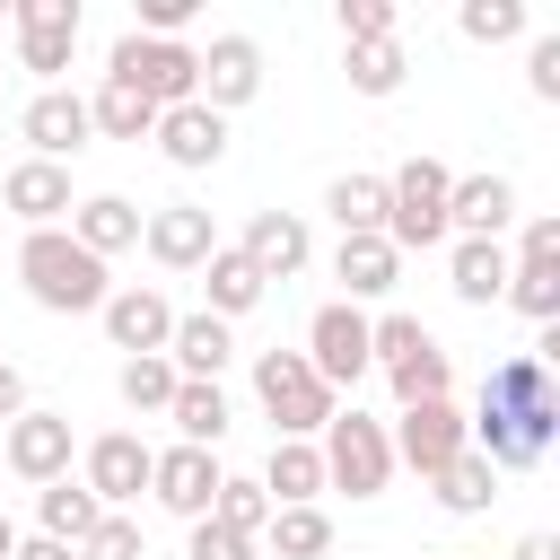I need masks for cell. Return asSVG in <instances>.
<instances>
[{
  "label": "cell",
  "instance_id": "obj_30",
  "mask_svg": "<svg viewBox=\"0 0 560 560\" xmlns=\"http://www.w3.org/2000/svg\"><path fill=\"white\" fill-rule=\"evenodd\" d=\"M166 420L184 429V446H219V438H228V394H219V385H175Z\"/></svg>",
  "mask_w": 560,
  "mask_h": 560
},
{
  "label": "cell",
  "instance_id": "obj_32",
  "mask_svg": "<svg viewBox=\"0 0 560 560\" xmlns=\"http://www.w3.org/2000/svg\"><path fill=\"white\" fill-rule=\"evenodd\" d=\"M262 534H271L280 560H324V551H332V516H324V508H271Z\"/></svg>",
  "mask_w": 560,
  "mask_h": 560
},
{
  "label": "cell",
  "instance_id": "obj_45",
  "mask_svg": "<svg viewBox=\"0 0 560 560\" xmlns=\"http://www.w3.org/2000/svg\"><path fill=\"white\" fill-rule=\"evenodd\" d=\"M18 411H26V376L0 359V420H18Z\"/></svg>",
  "mask_w": 560,
  "mask_h": 560
},
{
  "label": "cell",
  "instance_id": "obj_23",
  "mask_svg": "<svg viewBox=\"0 0 560 560\" xmlns=\"http://www.w3.org/2000/svg\"><path fill=\"white\" fill-rule=\"evenodd\" d=\"M394 271H402V254H394L385 236H341V254H332L341 306H359V298H385V289H394Z\"/></svg>",
  "mask_w": 560,
  "mask_h": 560
},
{
  "label": "cell",
  "instance_id": "obj_42",
  "mask_svg": "<svg viewBox=\"0 0 560 560\" xmlns=\"http://www.w3.org/2000/svg\"><path fill=\"white\" fill-rule=\"evenodd\" d=\"M184 560H254V542H245V534H228V525H210V516H201V525H192V551H184Z\"/></svg>",
  "mask_w": 560,
  "mask_h": 560
},
{
  "label": "cell",
  "instance_id": "obj_16",
  "mask_svg": "<svg viewBox=\"0 0 560 560\" xmlns=\"http://www.w3.org/2000/svg\"><path fill=\"white\" fill-rule=\"evenodd\" d=\"M18 131L35 140V158H44V166H61V158H79V149H88V131H96V122H88V96L44 88V96L26 105V122H18Z\"/></svg>",
  "mask_w": 560,
  "mask_h": 560
},
{
  "label": "cell",
  "instance_id": "obj_33",
  "mask_svg": "<svg viewBox=\"0 0 560 560\" xmlns=\"http://www.w3.org/2000/svg\"><path fill=\"white\" fill-rule=\"evenodd\" d=\"M385 385H394V411H411V402H446L455 376H446V350L429 341V350H411L402 368H385Z\"/></svg>",
  "mask_w": 560,
  "mask_h": 560
},
{
  "label": "cell",
  "instance_id": "obj_9",
  "mask_svg": "<svg viewBox=\"0 0 560 560\" xmlns=\"http://www.w3.org/2000/svg\"><path fill=\"white\" fill-rule=\"evenodd\" d=\"M219 455L210 446H166V455H149V499L166 508V516H184V525H201L210 516V499H219Z\"/></svg>",
  "mask_w": 560,
  "mask_h": 560
},
{
  "label": "cell",
  "instance_id": "obj_20",
  "mask_svg": "<svg viewBox=\"0 0 560 560\" xmlns=\"http://www.w3.org/2000/svg\"><path fill=\"white\" fill-rule=\"evenodd\" d=\"M0 201L26 219V236H35V228H61V219H70V175H61V166H44V158H26V166H9Z\"/></svg>",
  "mask_w": 560,
  "mask_h": 560
},
{
  "label": "cell",
  "instance_id": "obj_28",
  "mask_svg": "<svg viewBox=\"0 0 560 560\" xmlns=\"http://www.w3.org/2000/svg\"><path fill=\"white\" fill-rule=\"evenodd\" d=\"M88 122H96L105 140H149V131H158V105H149L140 88H114V79H105V88L88 96Z\"/></svg>",
  "mask_w": 560,
  "mask_h": 560
},
{
  "label": "cell",
  "instance_id": "obj_35",
  "mask_svg": "<svg viewBox=\"0 0 560 560\" xmlns=\"http://www.w3.org/2000/svg\"><path fill=\"white\" fill-rule=\"evenodd\" d=\"M114 385H122V402H131V411H166L184 376H175V359H166V350H149V359H122V376H114Z\"/></svg>",
  "mask_w": 560,
  "mask_h": 560
},
{
  "label": "cell",
  "instance_id": "obj_6",
  "mask_svg": "<svg viewBox=\"0 0 560 560\" xmlns=\"http://www.w3.org/2000/svg\"><path fill=\"white\" fill-rule=\"evenodd\" d=\"M105 79H114V88H140V96L166 114V105H192L201 52H192V44H158V35H122L114 61H105Z\"/></svg>",
  "mask_w": 560,
  "mask_h": 560
},
{
  "label": "cell",
  "instance_id": "obj_46",
  "mask_svg": "<svg viewBox=\"0 0 560 560\" xmlns=\"http://www.w3.org/2000/svg\"><path fill=\"white\" fill-rule=\"evenodd\" d=\"M9 560H79V551H70V542H52V534H35V542H18Z\"/></svg>",
  "mask_w": 560,
  "mask_h": 560
},
{
  "label": "cell",
  "instance_id": "obj_25",
  "mask_svg": "<svg viewBox=\"0 0 560 560\" xmlns=\"http://www.w3.org/2000/svg\"><path fill=\"white\" fill-rule=\"evenodd\" d=\"M201 289H210V306H201V315H219V324H228V315L262 306V289H271V280H262V271H254V262H245L236 245H219V254L201 262Z\"/></svg>",
  "mask_w": 560,
  "mask_h": 560
},
{
  "label": "cell",
  "instance_id": "obj_19",
  "mask_svg": "<svg viewBox=\"0 0 560 560\" xmlns=\"http://www.w3.org/2000/svg\"><path fill=\"white\" fill-rule=\"evenodd\" d=\"M149 254L166 262V271H201L210 254H219V228H210V210H192V201H175V210H158L149 228Z\"/></svg>",
  "mask_w": 560,
  "mask_h": 560
},
{
  "label": "cell",
  "instance_id": "obj_26",
  "mask_svg": "<svg viewBox=\"0 0 560 560\" xmlns=\"http://www.w3.org/2000/svg\"><path fill=\"white\" fill-rule=\"evenodd\" d=\"M35 516H44V534H52V542H70V551L105 525V508H96V490H88V481H44V490H35Z\"/></svg>",
  "mask_w": 560,
  "mask_h": 560
},
{
  "label": "cell",
  "instance_id": "obj_29",
  "mask_svg": "<svg viewBox=\"0 0 560 560\" xmlns=\"http://www.w3.org/2000/svg\"><path fill=\"white\" fill-rule=\"evenodd\" d=\"M446 280H455V298H464V306H490V298L508 289V254H499V245H481V236H455V271H446Z\"/></svg>",
  "mask_w": 560,
  "mask_h": 560
},
{
  "label": "cell",
  "instance_id": "obj_27",
  "mask_svg": "<svg viewBox=\"0 0 560 560\" xmlns=\"http://www.w3.org/2000/svg\"><path fill=\"white\" fill-rule=\"evenodd\" d=\"M324 210L341 219V236H385V175H332Z\"/></svg>",
  "mask_w": 560,
  "mask_h": 560
},
{
  "label": "cell",
  "instance_id": "obj_43",
  "mask_svg": "<svg viewBox=\"0 0 560 560\" xmlns=\"http://www.w3.org/2000/svg\"><path fill=\"white\" fill-rule=\"evenodd\" d=\"M525 70H534V96L560 105V35H534V61H525Z\"/></svg>",
  "mask_w": 560,
  "mask_h": 560
},
{
  "label": "cell",
  "instance_id": "obj_38",
  "mask_svg": "<svg viewBox=\"0 0 560 560\" xmlns=\"http://www.w3.org/2000/svg\"><path fill=\"white\" fill-rule=\"evenodd\" d=\"M341 70H350L359 96H394V88H402V44H350Z\"/></svg>",
  "mask_w": 560,
  "mask_h": 560
},
{
  "label": "cell",
  "instance_id": "obj_39",
  "mask_svg": "<svg viewBox=\"0 0 560 560\" xmlns=\"http://www.w3.org/2000/svg\"><path fill=\"white\" fill-rule=\"evenodd\" d=\"M411 350H429L420 315H376V324H368V368H402Z\"/></svg>",
  "mask_w": 560,
  "mask_h": 560
},
{
  "label": "cell",
  "instance_id": "obj_21",
  "mask_svg": "<svg viewBox=\"0 0 560 560\" xmlns=\"http://www.w3.org/2000/svg\"><path fill=\"white\" fill-rule=\"evenodd\" d=\"M166 359H175V376H184V385H219V368L236 359V341H228V324H219V315H175Z\"/></svg>",
  "mask_w": 560,
  "mask_h": 560
},
{
  "label": "cell",
  "instance_id": "obj_17",
  "mask_svg": "<svg viewBox=\"0 0 560 560\" xmlns=\"http://www.w3.org/2000/svg\"><path fill=\"white\" fill-rule=\"evenodd\" d=\"M149 140H158L175 166H219V158H228V114H210V105L192 96V105H166Z\"/></svg>",
  "mask_w": 560,
  "mask_h": 560
},
{
  "label": "cell",
  "instance_id": "obj_40",
  "mask_svg": "<svg viewBox=\"0 0 560 560\" xmlns=\"http://www.w3.org/2000/svg\"><path fill=\"white\" fill-rule=\"evenodd\" d=\"M341 44H394V0H341Z\"/></svg>",
  "mask_w": 560,
  "mask_h": 560
},
{
  "label": "cell",
  "instance_id": "obj_44",
  "mask_svg": "<svg viewBox=\"0 0 560 560\" xmlns=\"http://www.w3.org/2000/svg\"><path fill=\"white\" fill-rule=\"evenodd\" d=\"M516 262H560V219H534L525 228V254Z\"/></svg>",
  "mask_w": 560,
  "mask_h": 560
},
{
  "label": "cell",
  "instance_id": "obj_3",
  "mask_svg": "<svg viewBox=\"0 0 560 560\" xmlns=\"http://www.w3.org/2000/svg\"><path fill=\"white\" fill-rule=\"evenodd\" d=\"M446 166L438 158H402L394 175H385V245L394 254H429V245H446Z\"/></svg>",
  "mask_w": 560,
  "mask_h": 560
},
{
  "label": "cell",
  "instance_id": "obj_2",
  "mask_svg": "<svg viewBox=\"0 0 560 560\" xmlns=\"http://www.w3.org/2000/svg\"><path fill=\"white\" fill-rule=\"evenodd\" d=\"M18 280H26V298L52 306V315H96V306H105V262H96L88 245H70V228H35V236L18 245Z\"/></svg>",
  "mask_w": 560,
  "mask_h": 560
},
{
  "label": "cell",
  "instance_id": "obj_31",
  "mask_svg": "<svg viewBox=\"0 0 560 560\" xmlns=\"http://www.w3.org/2000/svg\"><path fill=\"white\" fill-rule=\"evenodd\" d=\"M490 499H499V472H490V464H481V455L464 446V455H455V464L438 472V508H446V516H481Z\"/></svg>",
  "mask_w": 560,
  "mask_h": 560
},
{
  "label": "cell",
  "instance_id": "obj_15",
  "mask_svg": "<svg viewBox=\"0 0 560 560\" xmlns=\"http://www.w3.org/2000/svg\"><path fill=\"white\" fill-rule=\"evenodd\" d=\"M105 341L114 350H131V359H149V350H166V332H175V306L158 298V289H105Z\"/></svg>",
  "mask_w": 560,
  "mask_h": 560
},
{
  "label": "cell",
  "instance_id": "obj_1",
  "mask_svg": "<svg viewBox=\"0 0 560 560\" xmlns=\"http://www.w3.org/2000/svg\"><path fill=\"white\" fill-rule=\"evenodd\" d=\"M551 438H560V385H551V368H542L534 350L499 359V368L481 376V411L464 420V446H472L490 472H534V464L551 455Z\"/></svg>",
  "mask_w": 560,
  "mask_h": 560
},
{
  "label": "cell",
  "instance_id": "obj_11",
  "mask_svg": "<svg viewBox=\"0 0 560 560\" xmlns=\"http://www.w3.org/2000/svg\"><path fill=\"white\" fill-rule=\"evenodd\" d=\"M9 18H18V52H26V70H35V79L70 70V44H79V0H18Z\"/></svg>",
  "mask_w": 560,
  "mask_h": 560
},
{
  "label": "cell",
  "instance_id": "obj_47",
  "mask_svg": "<svg viewBox=\"0 0 560 560\" xmlns=\"http://www.w3.org/2000/svg\"><path fill=\"white\" fill-rule=\"evenodd\" d=\"M516 560H560V534H525V542H516Z\"/></svg>",
  "mask_w": 560,
  "mask_h": 560
},
{
  "label": "cell",
  "instance_id": "obj_34",
  "mask_svg": "<svg viewBox=\"0 0 560 560\" xmlns=\"http://www.w3.org/2000/svg\"><path fill=\"white\" fill-rule=\"evenodd\" d=\"M516 315H534V324H551L560 315V262H508V289H499Z\"/></svg>",
  "mask_w": 560,
  "mask_h": 560
},
{
  "label": "cell",
  "instance_id": "obj_7",
  "mask_svg": "<svg viewBox=\"0 0 560 560\" xmlns=\"http://www.w3.org/2000/svg\"><path fill=\"white\" fill-rule=\"evenodd\" d=\"M306 368H315V385L324 394H341V385H359L368 376V315L359 306H315V324H306Z\"/></svg>",
  "mask_w": 560,
  "mask_h": 560
},
{
  "label": "cell",
  "instance_id": "obj_5",
  "mask_svg": "<svg viewBox=\"0 0 560 560\" xmlns=\"http://www.w3.org/2000/svg\"><path fill=\"white\" fill-rule=\"evenodd\" d=\"M254 394H262V411H271V429L280 438H324V420H332V394L315 385V368H306V350H262L254 359Z\"/></svg>",
  "mask_w": 560,
  "mask_h": 560
},
{
  "label": "cell",
  "instance_id": "obj_10",
  "mask_svg": "<svg viewBox=\"0 0 560 560\" xmlns=\"http://www.w3.org/2000/svg\"><path fill=\"white\" fill-rule=\"evenodd\" d=\"M0 455H9V472L18 481H70V420L61 411H18L9 420V438H0Z\"/></svg>",
  "mask_w": 560,
  "mask_h": 560
},
{
  "label": "cell",
  "instance_id": "obj_12",
  "mask_svg": "<svg viewBox=\"0 0 560 560\" xmlns=\"http://www.w3.org/2000/svg\"><path fill=\"white\" fill-rule=\"evenodd\" d=\"M149 455H158V446H140L131 429H105V438L88 446V490H96L105 516H122V499L149 490Z\"/></svg>",
  "mask_w": 560,
  "mask_h": 560
},
{
  "label": "cell",
  "instance_id": "obj_48",
  "mask_svg": "<svg viewBox=\"0 0 560 560\" xmlns=\"http://www.w3.org/2000/svg\"><path fill=\"white\" fill-rule=\"evenodd\" d=\"M9 551H18V525H9V516H0V560H9Z\"/></svg>",
  "mask_w": 560,
  "mask_h": 560
},
{
  "label": "cell",
  "instance_id": "obj_41",
  "mask_svg": "<svg viewBox=\"0 0 560 560\" xmlns=\"http://www.w3.org/2000/svg\"><path fill=\"white\" fill-rule=\"evenodd\" d=\"M79 560H140V525H131V516H105V525L79 542Z\"/></svg>",
  "mask_w": 560,
  "mask_h": 560
},
{
  "label": "cell",
  "instance_id": "obj_37",
  "mask_svg": "<svg viewBox=\"0 0 560 560\" xmlns=\"http://www.w3.org/2000/svg\"><path fill=\"white\" fill-rule=\"evenodd\" d=\"M455 26H464L472 44H516V35H525V0H464Z\"/></svg>",
  "mask_w": 560,
  "mask_h": 560
},
{
  "label": "cell",
  "instance_id": "obj_8",
  "mask_svg": "<svg viewBox=\"0 0 560 560\" xmlns=\"http://www.w3.org/2000/svg\"><path fill=\"white\" fill-rule=\"evenodd\" d=\"M385 446H394V464H411L420 481H438V472L464 455V411H455V402H411V411H394Z\"/></svg>",
  "mask_w": 560,
  "mask_h": 560
},
{
  "label": "cell",
  "instance_id": "obj_14",
  "mask_svg": "<svg viewBox=\"0 0 560 560\" xmlns=\"http://www.w3.org/2000/svg\"><path fill=\"white\" fill-rule=\"evenodd\" d=\"M508 219H516V184H508V175H455V184H446V236L499 245Z\"/></svg>",
  "mask_w": 560,
  "mask_h": 560
},
{
  "label": "cell",
  "instance_id": "obj_36",
  "mask_svg": "<svg viewBox=\"0 0 560 560\" xmlns=\"http://www.w3.org/2000/svg\"><path fill=\"white\" fill-rule=\"evenodd\" d=\"M210 525H228V534H262L271 525V499H262V481H219V499H210Z\"/></svg>",
  "mask_w": 560,
  "mask_h": 560
},
{
  "label": "cell",
  "instance_id": "obj_18",
  "mask_svg": "<svg viewBox=\"0 0 560 560\" xmlns=\"http://www.w3.org/2000/svg\"><path fill=\"white\" fill-rule=\"evenodd\" d=\"M262 280H289V271H306V254H315V236H306V219L298 210H254V228H245V245H236Z\"/></svg>",
  "mask_w": 560,
  "mask_h": 560
},
{
  "label": "cell",
  "instance_id": "obj_22",
  "mask_svg": "<svg viewBox=\"0 0 560 560\" xmlns=\"http://www.w3.org/2000/svg\"><path fill=\"white\" fill-rule=\"evenodd\" d=\"M70 245H88V254L105 262V254H122V245H140V210H131L122 192H96V201H70Z\"/></svg>",
  "mask_w": 560,
  "mask_h": 560
},
{
  "label": "cell",
  "instance_id": "obj_24",
  "mask_svg": "<svg viewBox=\"0 0 560 560\" xmlns=\"http://www.w3.org/2000/svg\"><path fill=\"white\" fill-rule=\"evenodd\" d=\"M315 490H324V455L306 438H280L271 464H262V499L271 508H315Z\"/></svg>",
  "mask_w": 560,
  "mask_h": 560
},
{
  "label": "cell",
  "instance_id": "obj_13",
  "mask_svg": "<svg viewBox=\"0 0 560 560\" xmlns=\"http://www.w3.org/2000/svg\"><path fill=\"white\" fill-rule=\"evenodd\" d=\"M210 114H228V105H254L262 96V52H254V35H219L210 52H201V88H192Z\"/></svg>",
  "mask_w": 560,
  "mask_h": 560
},
{
  "label": "cell",
  "instance_id": "obj_4",
  "mask_svg": "<svg viewBox=\"0 0 560 560\" xmlns=\"http://www.w3.org/2000/svg\"><path fill=\"white\" fill-rule=\"evenodd\" d=\"M324 490H350V499H376L394 481V446H385V420H368L359 402L324 420Z\"/></svg>",
  "mask_w": 560,
  "mask_h": 560
}]
</instances>
